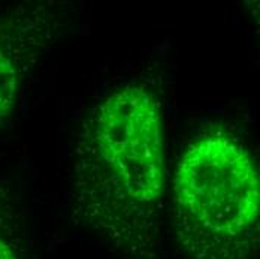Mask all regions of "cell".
<instances>
[{
  "mask_svg": "<svg viewBox=\"0 0 260 259\" xmlns=\"http://www.w3.org/2000/svg\"><path fill=\"white\" fill-rule=\"evenodd\" d=\"M165 111L147 82H126L85 114L71 198L79 222L136 259H156L166 198Z\"/></svg>",
  "mask_w": 260,
  "mask_h": 259,
  "instance_id": "cell-1",
  "label": "cell"
},
{
  "mask_svg": "<svg viewBox=\"0 0 260 259\" xmlns=\"http://www.w3.org/2000/svg\"><path fill=\"white\" fill-rule=\"evenodd\" d=\"M172 223L191 259H254L260 240L259 166L231 130L190 141L172 177Z\"/></svg>",
  "mask_w": 260,
  "mask_h": 259,
  "instance_id": "cell-2",
  "label": "cell"
},
{
  "mask_svg": "<svg viewBox=\"0 0 260 259\" xmlns=\"http://www.w3.org/2000/svg\"><path fill=\"white\" fill-rule=\"evenodd\" d=\"M21 63L9 36L0 30V126L14 114L21 87Z\"/></svg>",
  "mask_w": 260,
  "mask_h": 259,
  "instance_id": "cell-3",
  "label": "cell"
},
{
  "mask_svg": "<svg viewBox=\"0 0 260 259\" xmlns=\"http://www.w3.org/2000/svg\"><path fill=\"white\" fill-rule=\"evenodd\" d=\"M0 259H20L12 246L0 237Z\"/></svg>",
  "mask_w": 260,
  "mask_h": 259,
  "instance_id": "cell-4",
  "label": "cell"
}]
</instances>
